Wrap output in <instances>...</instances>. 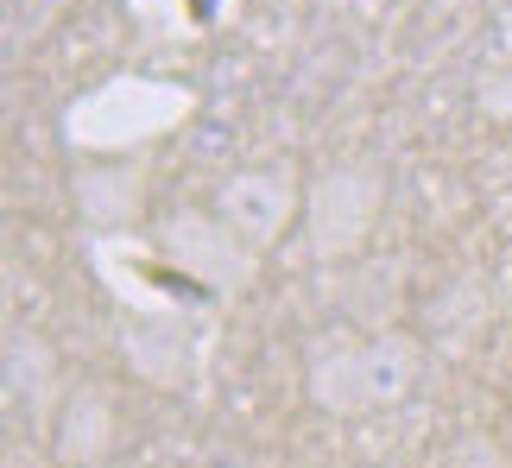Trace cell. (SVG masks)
<instances>
[{
    "label": "cell",
    "instance_id": "obj_1",
    "mask_svg": "<svg viewBox=\"0 0 512 468\" xmlns=\"http://www.w3.org/2000/svg\"><path fill=\"white\" fill-rule=\"evenodd\" d=\"M424 374V355L405 329H373V336H323L304 355L310 405L329 418H367L399 405Z\"/></svg>",
    "mask_w": 512,
    "mask_h": 468
},
{
    "label": "cell",
    "instance_id": "obj_2",
    "mask_svg": "<svg viewBox=\"0 0 512 468\" xmlns=\"http://www.w3.org/2000/svg\"><path fill=\"white\" fill-rule=\"evenodd\" d=\"M386 203V184L367 165H329L317 184L304 190V228L317 260H354L373 234V216Z\"/></svg>",
    "mask_w": 512,
    "mask_h": 468
},
{
    "label": "cell",
    "instance_id": "obj_3",
    "mask_svg": "<svg viewBox=\"0 0 512 468\" xmlns=\"http://www.w3.org/2000/svg\"><path fill=\"white\" fill-rule=\"evenodd\" d=\"M209 209L222 216L253 253H266L279 234L291 228V216H298V184L285 178V171H266V165H253V171H228L222 184H215V197Z\"/></svg>",
    "mask_w": 512,
    "mask_h": 468
},
{
    "label": "cell",
    "instance_id": "obj_4",
    "mask_svg": "<svg viewBox=\"0 0 512 468\" xmlns=\"http://www.w3.org/2000/svg\"><path fill=\"white\" fill-rule=\"evenodd\" d=\"M165 247L171 260L190 272L196 285H215V291H241L253 279V253L241 234H234L215 209H190V216H171L165 222Z\"/></svg>",
    "mask_w": 512,
    "mask_h": 468
},
{
    "label": "cell",
    "instance_id": "obj_5",
    "mask_svg": "<svg viewBox=\"0 0 512 468\" xmlns=\"http://www.w3.org/2000/svg\"><path fill=\"white\" fill-rule=\"evenodd\" d=\"M114 450V399L102 386H70L51 418V456L64 468H95Z\"/></svg>",
    "mask_w": 512,
    "mask_h": 468
},
{
    "label": "cell",
    "instance_id": "obj_6",
    "mask_svg": "<svg viewBox=\"0 0 512 468\" xmlns=\"http://www.w3.org/2000/svg\"><path fill=\"white\" fill-rule=\"evenodd\" d=\"M7 399L19 405V412H32V418H57V361H51V348L45 336H32V329H13L7 336Z\"/></svg>",
    "mask_w": 512,
    "mask_h": 468
},
{
    "label": "cell",
    "instance_id": "obj_7",
    "mask_svg": "<svg viewBox=\"0 0 512 468\" xmlns=\"http://www.w3.org/2000/svg\"><path fill=\"white\" fill-rule=\"evenodd\" d=\"M76 209L89 222H121L140 209V178L133 171H89V178H76Z\"/></svg>",
    "mask_w": 512,
    "mask_h": 468
}]
</instances>
